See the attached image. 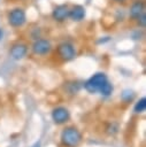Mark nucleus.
Here are the masks:
<instances>
[{
    "mask_svg": "<svg viewBox=\"0 0 146 147\" xmlns=\"http://www.w3.org/2000/svg\"><path fill=\"white\" fill-rule=\"evenodd\" d=\"M82 140V134L76 127H66L61 133V142L67 147H76Z\"/></svg>",
    "mask_w": 146,
    "mask_h": 147,
    "instance_id": "nucleus-1",
    "label": "nucleus"
},
{
    "mask_svg": "<svg viewBox=\"0 0 146 147\" xmlns=\"http://www.w3.org/2000/svg\"><path fill=\"white\" fill-rule=\"evenodd\" d=\"M107 80H108V79H107V77H106L105 74L98 72V74L93 75L92 77H90V78L85 82L84 87H85V90H86L87 92H90V93H97V92L100 91V88L103 86V84H105Z\"/></svg>",
    "mask_w": 146,
    "mask_h": 147,
    "instance_id": "nucleus-2",
    "label": "nucleus"
},
{
    "mask_svg": "<svg viewBox=\"0 0 146 147\" xmlns=\"http://www.w3.org/2000/svg\"><path fill=\"white\" fill-rule=\"evenodd\" d=\"M26 21L25 11L22 8H14L8 14V23L14 28L22 26Z\"/></svg>",
    "mask_w": 146,
    "mask_h": 147,
    "instance_id": "nucleus-3",
    "label": "nucleus"
},
{
    "mask_svg": "<svg viewBox=\"0 0 146 147\" xmlns=\"http://www.w3.org/2000/svg\"><path fill=\"white\" fill-rule=\"evenodd\" d=\"M57 55L63 61H70L76 56V51L72 44L70 42H62L57 46Z\"/></svg>",
    "mask_w": 146,
    "mask_h": 147,
    "instance_id": "nucleus-4",
    "label": "nucleus"
},
{
    "mask_svg": "<svg viewBox=\"0 0 146 147\" xmlns=\"http://www.w3.org/2000/svg\"><path fill=\"white\" fill-rule=\"evenodd\" d=\"M52 45L47 39H37L32 45V51L37 55H46L51 52Z\"/></svg>",
    "mask_w": 146,
    "mask_h": 147,
    "instance_id": "nucleus-5",
    "label": "nucleus"
},
{
    "mask_svg": "<svg viewBox=\"0 0 146 147\" xmlns=\"http://www.w3.org/2000/svg\"><path fill=\"white\" fill-rule=\"evenodd\" d=\"M26 53H28V46L22 42L14 44L9 51V54L14 60H22L26 55Z\"/></svg>",
    "mask_w": 146,
    "mask_h": 147,
    "instance_id": "nucleus-6",
    "label": "nucleus"
},
{
    "mask_svg": "<svg viewBox=\"0 0 146 147\" xmlns=\"http://www.w3.org/2000/svg\"><path fill=\"white\" fill-rule=\"evenodd\" d=\"M70 117V114L68 109L64 107H57L52 111V118L56 124H63L66 123Z\"/></svg>",
    "mask_w": 146,
    "mask_h": 147,
    "instance_id": "nucleus-7",
    "label": "nucleus"
},
{
    "mask_svg": "<svg viewBox=\"0 0 146 147\" xmlns=\"http://www.w3.org/2000/svg\"><path fill=\"white\" fill-rule=\"evenodd\" d=\"M53 18L56 22H63L67 20V17H69V8L67 5H59L53 9L52 13Z\"/></svg>",
    "mask_w": 146,
    "mask_h": 147,
    "instance_id": "nucleus-8",
    "label": "nucleus"
},
{
    "mask_svg": "<svg viewBox=\"0 0 146 147\" xmlns=\"http://www.w3.org/2000/svg\"><path fill=\"white\" fill-rule=\"evenodd\" d=\"M69 17L72 20V21H76V22H79L82 21L84 17H85V8L80 5H76L74 6L70 10H69Z\"/></svg>",
    "mask_w": 146,
    "mask_h": 147,
    "instance_id": "nucleus-9",
    "label": "nucleus"
},
{
    "mask_svg": "<svg viewBox=\"0 0 146 147\" xmlns=\"http://www.w3.org/2000/svg\"><path fill=\"white\" fill-rule=\"evenodd\" d=\"M145 11V3L143 0H137L132 3L130 8V16L135 20H137L143 13Z\"/></svg>",
    "mask_w": 146,
    "mask_h": 147,
    "instance_id": "nucleus-10",
    "label": "nucleus"
},
{
    "mask_svg": "<svg viewBox=\"0 0 146 147\" xmlns=\"http://www.w3.org/2000/svg\"><path fill=\"white\" fill-rule=\"evenodd\" d=\"M113 90H114V88H113V85H112V84H110V83L107 80V82L103 84V86L100 88V91H99V92H100L102 95L108 96V95H110V94H112Z\"/></svg>",
    "mask_w": 146,
    "mask_h": 147,
    "instance_id": "nucleus-11",
    "label": "nucleus"
},
{
    "mask_svg": "<svg viewBox=\"0 0 146 147\" xmlns=\"http://www.w3.org/2000/svg\"><path fill=\"white\" fill-rule=\"evenodd\" d=\"M135 111L136 113H143V111H145V109H146V99L145 98H141L136 105H135Z\"/></svg>",
    "mask_w": 146,
    "mask_h": 147,
    "instance_id": "nucleus-12",
    "label": "nucleus"
},
{
    "mask_svg": "<svg viewBox=\"0 0 146 147\" xmlns=\"http://www.w3.org/2000/svg\"><path fill=\"white\" fill-rule=\"evenodd\" d=\"M133 96H135V93H133L132 91H130V90H125V91L122 93V100L125 101V102L131 101V100L133 99Z\"/></svg>",
    "mask_w": 146,
    "mask_h": 147,
    "instance_id": "nucleus-13",
    "label": "nucleus"
},
{
    "mask_svg": "<svg viewBox=\"0 0 146 147\" xmlns=\"http://www.w3.org/2000/svg\"><path fill=\"white\" fill-rule=\"evenodd\" d=\"M138 20V23H139V25L141 26V28H145V24H146V15H145V11L137 18Z\"/></svg>",
    "mask_w": 146,
    "mask_h": 147,
    "instance_id": "nucleus-14",
    "label": "nucleus"
},
{
    "mask_svg": "<svg viewBox=\"0 0 146 147\" xmlns=\"http://www.w3.org/2000/svg\"><path fill=\"white\" fill-rule=\"evenodd\" d=\"M2 37H3V31H2L1 29H0V40L2 39Z\"/></svg>",
    "mask_w": 146,
    "mask_h": 147,
    "instance_id": "nucleus-15",
    "label": "nucleus"
},
{
    "mask_svg": "<svg viewBox=\"0 0 146 147\" xmlns=\"http://www.w3.org/2000/svg\"><path fill=\"white\" fill-rule=\"evenodd\" d=\"M115 1H117V2H123V1H125V0H115Z\"/></svg>",
    "mask_w": 146,
    "mask_h": 147,
    "instance_id": "nucleus-16",
    "label": "nucleus"
}]
</instances>
